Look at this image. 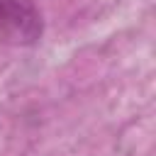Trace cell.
I'll return each mask as SVG.
<instances>
[{
	"instance_id": "6da1fadb",
	"label": "cell",
	"mask_w": 156,
	"mask_h": 156,
	"mask_svg": "<svg viewBox=\"0 0 156 156\" xmlns=\"http://www.w3.org/2000/svg\"><path fill=\"white\" fill-rule=\"evenodd\" d=\"M44 34V17L34 0H0V39L15 46H32Z\"/></svg>"
}]
</instances>
